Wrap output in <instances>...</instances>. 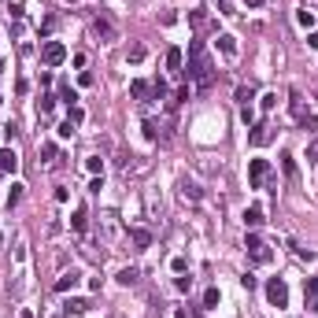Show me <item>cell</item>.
Wrapping results in <instances>:
<instances>
[{
  "instance_id": "6da1fadb",
  "label": "cell",
  "mask_w": 318,
  "mask_h": 318,
  "mask_svg": "<svg viewBox=\"0 0 318 318\" xmlns=\"http://www.w3.org/2000/svg\"><path fill=\"white\" fill-rule=\"evenodd\" d=\"M182 74H189L200 92H208V89L214 86V63H211L208 44H204V41H192V44H189V67H185Z\"/></svg>"
},
{
  "instance_id": "7a4b0ae2",
  "label": "cell",
  "mask_w": 318,
  "mask_h": 318,
  "mask_svg": "<svg viewBox=\"0 0 318 318\" xmlns=\"http://www.w3.org/2000/svg\"><path fill=\"white\" fill-rule=\"evenodd\" d=\"M270 178V163L266 159H252L248 163V189H263Z\"/></svg>"
},
{
  "instance_id": "3957f363",
  "label": "cell",
  "mask_w": 318,
  "mask_h": 318,
  "mask_svg": "<svg viewBox=\"0 0 318 318\" xmlns=\"http://www.w3.org/2000/svg\"><path fill=\"white\" fill-rule=\"evenodd\" d=\"M244 248H248V259H252V263H270V248H266V240H263V237L248 233Z\"/></svg>"
},
{
  "instance_id": "277c9868",
  "label": "cell",
  "mask_w": 318,
  "mask_h": 318,
  "mask_svg": "<svg viewBox=\"0 0 318 318\" xmlns=\"http://www.w3.org/2000/svg\"><path fill=\"white\" fill-rule=\"evenodd\" d=\"M266 300H270V307H285L288 304V285L282 282V278H270L266 282Z\"/></svg>"
},
{
  "instance_id": "5b68a950",
  "label": "cell",
  "mask_w": 318,
  "mask_h": 318,
  "mask_svg": "<svg viewBox=\"0 0 318 318\" xmlns=\"http://www.w3.org/2000/svg\"><path fill=\"white\" fill-rule=\"evenodd\" d=\"M41 60L48 63V67H60V63L67 60V48H63L60 41H44V48H41Z\"/></svg>"
},
{
  "instance_id": "8992f818",
  "label": "cell",
  "mask_w": 318,
  "mask_h": 318,
  "mask_svg": "<svg viewBox=\"0 0 318 318\" xmlns=\"http://www.w3.org/2000/svg\"><path fill=\"white\" fill-rule=\"evenodd\" d=\"M92 30H96V37H100V41H115V37H118L115 22H111V18H104V15H100L96 22H92Z\"/></svg>"
},
{
  "instance_id": "52a82bcc",
  "label": "cell",
  "mask_w": 318,
  "mask_h": 318,
  "mask_svg": "<svg viewBox=\"0 0 318 318\" xmlns=\"http://www.w3.org/2000/svg\"><path fill=\"white\" fill-rule=\"evenodd\" d=\"M18 170V156L12 148H0V174H15Z\"/></svg>"
},
{
  "instance_id": "ba28073f",
  "label": "cell",
  "mask_w": 318,
  "mask_h": 318,
  "mask_svg": "<svg viewBox=\"0 0 318 318\" xmlns=\"http://www.w3.org/2000/svg\"><path fill=\"white\" fill-rule=\"evenodd\" d=\"M248 141L256 144V148L266 144V141H270V126H266V122H256V126H252V134H248Z\"/></svg>"
},
{
  "instance_id": "9c48e42d",
  "label": "cell",
  "mask_w": 318,
  "mask_h": 318,
  "mask_svg": "<svg viewBox=\"0 0 318 318\" xmlns=\"http://www.w3.org/2000/svg\"><path fill=\"white\" fill-rule=\"evenodd\" d=\"M78 282H82V274H78V270H67V274H63L60 282H56V292H70V288L78 285Z\"/></svg>"
},
{
  "instance_id": "30bf717a",
  "label": "cell",
  "mask_w": 318,
  "mask_h": 318,
  "mask_svg": "<svg viewBox=\"0 0 318 318\" xmlns=\"http://www.w3.org/2000/svg\"><path fill=\"white\" fill-rule=\"evenodd\" d=\"M130 240L137 244V252H144L148 244H152V233H148V230H141V226H134V230H130Z\"/></svg>"
},
{
  "instance_id": "8fae6325",
  "label": "cell",
  "mask_w": 318,
  "mask_h": 318,
  "mask_svg": "<svg viewBox=\"0 0 318 318\" xmlns=\"http://www.w3.org/2000/svg\"><path fill=\"white\" fill-rule=\"evenodd\" d=\"M263 222H266L263 208H248V211H244V226H248V230H259Z\"/></svg>"
},
{
  "instance_id": "7c38bea8",
  "label": "cell",
  "mask_w": 318,
  "mask_h": 318,
  "mask_svg": "<svg viewBox=\"0 0 318 318\" xmlns=\"http://www.w3.org/2000/svg\"><path fill=\"white\" fill-rule=\"evenodd\" d=\"M307 311L318 318V278H311V282H307Z\"/></svg>"
},
{
  "instance_id": "4fadbf2b",
  "label": "cell",
  "mask_w": 318,
  "mask_h": 318,
  "mask_svg": "<svg viewBox=\"0 0 318 318\" xmlns=\"http://www.w3.org/2000/svg\"><path fill=\"white\" fill-rule=\"evenodd\" d=\"M218 52L226 56V60H233V56H237V37H230V34H222L218 37Z\"/></svg>"
},
{
  "instance_id": "5bb4252c",
  "label": "cell",
  "mask_w": 318,
  "mask_h": 318,
  "mask_svg": "<svg viewBox=\"0 0 318 318\" xmlns=\"http://www.w3.org/2000/svg\"><path fill=\"white\" fill-rule=\"evenodd\" d=\"M166 70L182 74V48H166Z\"/></svg>"
},
{
  "instance_id": "9a60e30c",
  "label": "cell",
  "mask_w": 318,
  "mask_h": 318,
  "mask_svg": "<svg viewBox=\"0 0 318 318\" xmlns=\"http://www.w3.org/2000/svg\"><path fill=\"white\" fill-rule=\"evenodd\" d=\"M63 307H67V314H89V300H78V296H74V300H67Z\"/></svg>"
},
{
  "instance_id": "2e32d148",
  "label": "cell",
  "mask_w": 318,
  "mask_h": 318,
  "mask_svg": "<svg viewBox=\"0 0 318 318\" xmlns=\"http://www.w3.org/2000/svg\"><path fill=\"white\" fill-rule=\"evenodd\" d=\"M182 196H185V200H192V204H200V185H196V182H182Z\"/></svg>"
},
{
  "instance_id": "e0dca14e",
  "label": "cell",
  "mask_w": 318,
  "mask_h": 318,
  "mask_svg": "<svg viewBox=\"0 0 318 318\" xmlns=\"http://www.w3.org/2000/svg\"><path fill=\"white\" fill-rule=\"evenodd\" d=\"M130 92H134V100H148V92H152V86H148V82H141V78H137L134 86H130Z\"/></svg>"
},
{
  "instance_id": "ac0fdd59",
  "label": "cell",
  "mask_w": 318,
  "mask_h": 318,
  "mask_svg": "<svg viewBox=\"0 0 318 318\" xmlns=\"http://www.w3.org/2000/svg\"><path fill=\"white\" fill-rule=\"evenodd\" d=\"M296 22H300L304 30H311V26H314V12H311V8H300V12H296Z\"/></svg>"
},
{
  "instance_id": "d6986e66",
  "label": "cell",
  "mask_w": 318,
  "mask_h": 318,
  "mask_svg": "<svg viewBox=\"0 0 318 318\" xmlns=\"http://www.w3.org/2000/svg\"><path fill=\"white\" fill-rule=\"evenodd\" d=\"M86 218H89V214H86V208H78V211H74V218H70V226L78 230V233H86V226H89Z\"/></svg>"
},
{
  "instance_id": "ffe728a7",
  "label": "cell",
  "mask_w": 318,
  "mask_h": 318,
  "mask_svg": "<svg viewBox=\"0 0 318 318\" xmlns=\"http://www.w3.org/2000/svg\"><path fill=\"white\" fill-rule=\"evenodd\" d=\"M288 100H292V104H288V108H292V115H296V118H304V96L292 89V92H288Z\"/></svg>"
},
{
  "instance_id": "44dd1931",
  "label": "cell",
  "mask_w": 318,
  "mask_h": 318,
  "mask_svg": "<svg viewBox=\"0 0 318 318\" xmlns=\"http://www.w3.org/2000/svg\"><path fill=\"white\" fill-rule=\"evenodd\" d=\"M118 285H137V266H126V270H118Z\"/></svg>"
},
{
  "instance_id": "7402d4cb",
  "label": "cell",
  "mask_w": 318,
  "mask_h": 318,
  "mask_svg": "<svg viewBox=\"0 0 318 318\" xmlns=\"http://www.w3.org/2000/svg\"><path fill=\"white\" fill-rule=\"evenodd\" d=\"M252 100H256V89H252V86H240V89H237V104H244V108H248Z\"/></svg>"
},
{
  "instance_id": "603a6c76",
  "label": "cell",
  "mask_w": 318,
  "mask_h": 318,
  "mask_svg": "<svg viewBox=\"0 0 318 318\" xmlns=\"http://www.w3.org/2000/svg\"><path fill=\"white\" fill-rule=\"evenodd\" d=\"M41 156H44V166H56V144H52V141L41 144Z\"/></svg>"
},
{
  "instance_id": "cb8c5ba5",
  "label": "cell",
  "mask_w": 318,
  "mask_h": 318,
  "mask_svg": "<svg viewBox=\"0 0 318 318\" xmlns=\"http://www.w3.org/2000/svg\"><path fill=\"white\" fill-rule=\"evenodd\" d=\"M282 170H285V178H296V159L288 152H282Z\"/></svg>"
},
{
  "instance_id": "d4e9b609",
  "label": "cell",
  "mask_w": 318,
  "mask_h": 318,
  "mask_svg": "<svg viewBox=\"0 0 318 318\" xmlns=\"http://www.w3.org/2000/svg\"><path fill=\"white\" fill-rule=\"evenodd\" d=\"M189 22H192V30H204L208 18H204V12H189Z\"/></svg>"
},
{
  "instance_id": "484cf974",
  "label": "cell",
  "mask_w": 318,
  "mask_h": 318,
  "mask_svg": "<svg viewBox=\"0 0 318 318\" xmlns=\"http://www.w3.org/2000/svg\"><path fill=\"white\" fill-rule=\"evenodd\" d=\"M86 166H89L92 174H100V170H104V159H100V156H89V159H86Z\"/></svg>"
},
{
  "instance_id": "4316f807",
  "label": "cell",
  "mask_w": 318,
  "mask_h": 318,
  "mask_svg": "<svg viewBox=\"0 0 318 318\" xmlns=\"http://www.w3.org/2000/svg\"><path fill=\"white\" fill-rule=\"evenodd\" d=\"M18 200H22V185H12V192H8V208H15Z\"/></svg>"
},
{
  "instance_id": "83f0119b",
  "label": "cell",
  "mask_w": 318,
  "mask_h": 318,
  "mask_svg": "<svg viewBox=\"0 0 318 318\" xmlns=\"http://www.w3.org/2000/svg\"><path fill=\"white\" fill-rule=\"evenodd\" d=\"M82 118H86V111H82L78 104H74V108L67 111V122H74V126H78V122H82Z\"/></svg>"
},
{
  "instance_id": "f1b7e54d",
  "label": "cell",
  "mask_w": 318,
  "mask_h": 318,
  "mask_svg": "<svg viewBox=\"0 0 318 318\" xmlns=\"http://www.w3.org/2000/svg\"><path fill=\"white\" fill-rule=\"evenodd\" d=\"M204 307H218V288H208V292H204Z\"/></svg>"
},
{
  "instance_id": "f546056e",
  "label": "cell",
  "mask_w": 318,
  "mask_h": 318,
  "mask_svg": "<svg viewBox=\"0 0 318 318\" xmlns=\"http://www.w3.org/2000/svg\"><path fill=\"white\" fill-rule=\"evenodd\" d=\"M52 108H56V96H52V92H44V96H41V115H48Z\"/></svg>"
},
{
  "instance_id": "4dcf8cb0",
  "label": "cell",
  "mask_w": 318,
  "mask_h": 318,
  "mask_svg": "<svg viewBox=\"0 0 318 318\" xmlns=\"http://www.w3.org/2000/svg\"><path fill=\"white\" fill-rule=\"evenodd\" d=\"M141 130H144V137H148V141H156V137H159V126L152 122V118H148V122H144Z\"/></svg>"
},
{
  "instance_id": "1f68e13d",
  "label": "cell",
  "mask_w": 318,
  "mask_h": 318,
  "mask_svg": "<svg viewBox=\"0 0 318 318\" xmlns=\"http://www.w3.org/2000/svg\"><path fill=\"white\" fill-rule=\"evenodd\" d=\"M152 92H156V100H163V96H166V82L156 78V82H152Z\"/></svg>"
},
{
  "instance_id": "d6a6232c",
  "label": "cell",
  "mask_w": 318,
  "mask_h": 318,
  "mask_svg": "<svg viewBox=\"0 0 318 318\" xmlns=\"http://www.w3.org/2000/svg\"><path fill=\"white\" fill-rule=\"evenodd\" d=\"M307 163H318V137L307 141Z\"/></svg>"
},
{
  "instance_id": "836d02e7",
  "label": "cell",
  "mask_w": 318,
  "mask_h": 318,
  "mask_svg": "<svg viewBox=\"0 0 318 318\" xmlns=\"http://www.w3.org/2000/svg\"><path fill=\"white\" fill-rule=\"evenodd\" d=\"M144 60V44H134V48H130V63H141Z\"/></svg>"
},
{
  "instance_id": "e575fe53",
  "label": "cell",
  "mask_w": 318,
  "mask_h": 318,
  "mask_svg": "<svg viewBox=\"0 0 318 318\" xmlns=\"http://www.w3.org/2000/svg\"><path fill=\"white\" fill-rule=\"evenodd\" d=\"M274 104H278V92H266L263 96V111H274Z\"/></svg>"
},
{
  "instance_id": "d590c367",
  "label": "cell",
  "mask_w": 318,
  "mask_h": 318,
  "mask_svg": "<svg viewBox=\"0 0 318 318\" xmlns=\"http://www.w3.org/2000/svg\"><path fill=\"white\" fill-rule=\"evenodd\" d=\"M189 285H192V278H178V282H174L178 292H189Z\"/></svg>"
},
{
  "instance_id": "8d00e7d4",
  "label": "cell",
  "mask_w": 318,
  "mask_h": 318,
  "mask_svg": "<svg viewBox=\"0 0 318 318\" xmlns=\"http://www.w3.org/2000/svg\"><path fill=\"white\" fill-rule=\"evenodd\" d=\"M60 96H63V100H67V104H70V108H74V100H78V96H74V92H70V86H63V89H60Z\"/></svg>"
},
{
  "instance_id": "74e56055",
  "label": "cell",
  "mask_w": 318,
  "mask_h": 318,
  "mask_svg": "<svg viewBox=\"0 0 318 318\" xmlns=\"http://www.w3.org/2000/svg\"><path fill=\"white\" fill-rule=\"evenodd\" d=\"M240 285H244V288H248V292H252V288H256L259 282H256V278H252V274H244V278H240Z\"/></svg>"
},
{
  "instance_id": "f35d334b",
  "label": "cell",
  "mask_w": 318,
  "mask_h": 318,
  "mask_svg": "<svg viewBox=\"0 0 318 318\" xmlns=\"http://www.w3.org/2000/svg\"><path fill=\"white\" fill-rule=\"evenodd\" d=\"M74 134V122H60V137H70Z\"/></svg>"
},
{
  "instance_id": "ab89813d",
  "label": "cell",
  "mask_w": 318,
  "mask_h": 318,
  "mask_svg": "<svg viewBox=\"0 0 318 318\" xmlns=\"http://www.w3.org/2000/svg\"><path fill=\"white\" fill-rule=\"evenodd\" d=\"M307 44H311V48L318 52V34H307Z\"/></svg>"
},
{
  "instance_id": "60d3db41",
  "label": "cell",
  "mask_w": 318,
  "mask_h": 318,
  "mask_svg": "<svg viewBox=\"0 0 318 318\" xmlns=\"http://www.w3.org/2000/svg\"><path fill=\"white\" fill-rule=\"evenodd\" d=\"M244 8H263V0H244Z\"/></svg>"
},
{
  "instance_id": "b9f144b4",
  "label": "cell",
  "mask_w": 318,
  "mask_h": 318,
  "mask_svg": "<svg viewBox=\"0 0 318 318\" xmlns=\"http://www.w3.org/2000/svg\"><path fill=\"white\" fill-rule=\"evenodd\" d=\"M22 318H34V314H30V311H22Z\"/></svg>"
}]
</instances>
